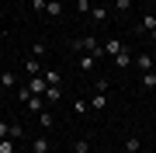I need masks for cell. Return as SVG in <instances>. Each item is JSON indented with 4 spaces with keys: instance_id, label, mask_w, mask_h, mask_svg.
<instances>
[{
    "instance_id": "603a6c76",
    "label": "cell",
    "mask_w": 156,
    "mask_h": 153,
    "mask_svg": "<svg viewBox=\"0 0 156 153\" xmlns=\"http://www.w3.org/2000/svg\"><path fill=\"white\" fill-rule=\"evenodd\" d=\"M108 87H111V80H108V77H97V91L108 94Z\"/></svg>"
},
{
    "instance_id": "4fadbf2b",
    "label": "cell",
    "mask_w": 156,
    "mask_h": 153,
    "mask_svg": "<svg viewBox=\"0 0 156 153\" xmlns=\"http://www.w3.org/2000/svg\"><path fill=\"white\" fill-rule=\"evenodd\" d=\"M59 97H62V91H59L56 84H49V87H45V101H59Z\"/></svg>"
},
{
    "instance_id": "9c48e42d",
    "label": "cell",
    "mask_w": 156,
    "mask_h": 153,
    "mask_svg": "<svg viewBox=\"0 0 156 153\" xmlns=\"http://www.w3.org/2000/svg\"><path fill=\"white\" fill-rule=\"evenodd\" d=\"M24 70H28L31 77H38V73H42V63L35 59V56H28V59H24Z\"/></svg>"
},
{
    "instance_id": "ba28073f",
    "label": "cell",
    "mask_w": 156,
    "mask_h": 153,
    "mask_svg": "<svg viewBox=\"0 0 156 153\" xmlns=\"http://www.w3.org/2000/svg\"><path fill=\"white\" fill-rule=\"evenodd\" d=\"M135 66H139L142 73H149V70H153V56H149V52H142V56L135 59Z\"/></svg>"
},
{
    "instance_id": "44dd1931",
    "label": "cell",
    "mask_w": 156,
    "mask_h": 153,
    "mask_svg": "<svg viewBox=\"0 0 156 153\" xmlns=\"http://www.w3.org/2000/svg\"><path fill=\"white\" fill-rule=\"evenodd\" d=\"M128 63H132V59H128V52H118V56H115V66H118V70H125Z\"/></svg>"
},
{
    "instance_id": "484cf974",
    "label": "cell",
    "mask_w": 156,
    "mask_h": 153,
    "mask_svg": "<svg viewBox=\"0 0 156 153\" xmlns=\"http://www.w3.org/2000/svg\"><path fill=\"white\" fill-rule=\"evenodd\" d=\"M87 108H90V101H73V111H76V115H83Z\"/></svg>"
},
{
    "instance_id": "4316f807",
    "label": "cell",
    "mask_w": 156,
    "mask_h": 153,
    "mask_svg": "<svg viewBox=\"0 0 156 153\" xmlns=\"http://www.w3.org/2000/svg\"><path fill=\"white\" fill-rule=\"evenodd\" d=\"M31 56H35V59L45 56V46H42V42H35V46H31Z\"/></svg>"
},
{
    "instance_id": "cb8c5ba5",
    "label": "cell",
    "mask_w": 156,
    "mask_h": 153,
    "mask_svg": "<svg viewBox=\"0 0 156 153\" xmlns=\"http://www.w3.org/2000/svg\"><path fill=\"white\" fill-rule=\"evenodd\" d=\"M76 11H80V14H90L94 7H90V0H76Z\"/></svg>"
},
{
    "instance_id": "f1b7e54d",
    "label": "cell",
    "mask_w": 156,
    "mask_h": 153,
    "mask_svg": "<svg viewBox=\"0 0 156 153\" xmlns=\"http://www.w3.org/2000/svg\"><path fill=\"white\" fill-rule=\"evenodd\" d=\"M0 94H4V84H0Z\"/></svg>"
},
{
    "instance_id": "7c38bea8",
    "label": "cell",
    "mask_w": 156,
    "mask_h": 153,
    "mask_svg": "<svg viewBox=\"0 0 156 153\" xmlns=\"http://www.w3.org/2000/svg\"><path fill=\"white\" fill-rule=\"evenodd\" d=\"M38 125H42V129H52V125H56V118H52V115L42 108V111H38Z\"/></svg>"
},
{
    "instance_id": "d4e9b609",
    "label": "cell",
    "mask_w": 156,
    "mask_h": 153,
    "mask_svg": "<svg viewBox=\"0 0 156 153\" xmlns=\"http://www.w3.org/2000/svg\"><path fill=\"white\" fill-rule=\"evenodd\" d=\"M0 153H14V139H0Z\"/></svg>"
},
{
    "instance_id": "7402d4cb",
    "label": "cell",
    "mask_w": 156,
    "mask_h": 153,
    "mask_svg": "<svg viewBox=\"0 0 156 153\" xmlns=\"http://www.w3.org/2000/svg\"><path fill=\"white\" fill-rule=\"evenodd\" d=\"M125 150H142V139L139 136H128L125 139Z\"/></svg>"
},
{
    "instance_id": "52a82bcc",
    "label": "cell",
    "mask_w": 156,
    "mask_h": 153,
    "mask_svg": "<svg viewBox=\"0 0 156 153\" xmlns=\"http://www.w3.org/2000/svg\"><path fill=\"white\" fill-rule=\"evenodd\" d=\"M31 153H49V139H45V136H35L31 139Z\"/></svg>"
},
{
    "instance_id": "ac0fdd59",
    "label": "cell",
    "mask_w": 156,
    "mask_h": 153,
    "mask_svg": "<svg viewBox=\"0 0 156 153\" xmlns=\"http://www.w3.org/2000/svg\"><path fill=\"white\" fill-rule=\"evenodd\" d=\"M115 11L118 14H128V11H132V0H115Z\"/></svg>"
},
{
    "instance_id": "9a60e30c",
    "label": "cell",
    "mask_w": 156,
    "mask_h": 153,
    "mask_svg": "<svg viewBox=\"0 0 156 153\" xmlns=\"http://www.w3.org/2000/svg\"><path fill=\"white\" fill-rule=\"evenodd\" d=\"M142 87H146V91H156V73H153V70L142 73Z\"/></svg>"
},
{
    "instance_id": "2e32d148",
    "label": "cell",
    "mask_w": 156,
    "mask_h": 153,
    "mask_svg": "<svg viewBox=\"0 0 156 153\" xmlns=\"http://www.w3.org/2000/svg\"><path fill=\"white\" fill-rule=\"evenodd\" d=\"M45 80H49V84H56L59 87V80H62V73H59V70H45V73H42Z\"/></svg>"
},
{
    "instance_id": "5b68a950",
    "label": "cell",
    "mask_w": 156,
    "mask_h": 153,
    "mask_svg": "<svg viewBox=\"0 0 156 153\" xmlns=\"http://www.w3.org/2000/svg\"><path fill=\"white\" fill-rule=\"evenodd\" d=\"M118 52H125V46H122L118 38H108V42H104V56H111V59H115Z\"/></svg>"
},
{
    "instance_id": "e0dca14e",
    "label": "cell",
    "mask_w": 156,
    "mask_h": 153,
    "mask_svg": "<svg viewBox=\"0 0 156 153\" xmlns=\"http://www.w3.org/2000/svg\"><path fill=\"white\" fill-rule=\"evenodd\" d=\"M73 153H90V143L87 139H73Z\"/></svg>"
},
{
    "instance_id": "d6986e66",
    "label": "cell",
    "mask_w": 156,
    "mask_h": 153,
    "mask_svg": "<svg viewBox=\"0 0 156 153\" xmlns=\"http://www.w3.org/2000/svg\"><path fill=\"white\" fill-rule=\"evenodd\" d=\"M0 84H4V91H11V87H14V73L4 70V73H0Z\"/></svg>"
},
{
    "instance_id": "7a4b0ae2",
    "label": "cell",
    "mask_w": 156,
    "mask_h": 153,
    "mask_svg": "<svg viewBox=\"0 0 156 153\" xmlns=\"http://www.w3.org/2000/svg\"><path fill=\"white\" fill-rule=\"evenodd\" d=\"M73 49H80V52H90V56H104V46L94 38V35H87V38H73Z\"/></svg>"
},
{
    "instance_id": "3957f363",
    "label": "cell",
    "mask_w": 156,
    "mask_h": 153,
    "mask_svg": "<svg viewBox=\"0 0 156 153\" xmlns=\"http://www.w3.org/2000/svg\"><path fill=\"white\" fill-rule=\"evenodd\" d=\"M135 31H142V35H153L156 31V14H146L139 24H135Z\"/></svg>"
},
{
    "instance_id": "5bb4252c",
    "label": "cell",
    "mask_w": 156,
    "mask_h": 153,
    "mask_svg": "<svg viewBox=\"0 0 156 153\" xmlns=\"http://www.w3.org/2000/svg\"><path fill=\"white\" fill-rule=\"evenodd\" d=\"M104 104H108V94H101V91H97L94 97H90V108H97V111H101Z\"/></svg>"
},
{
    "instance_id": "8992f818",
    "label": "cell",
    "mask_w": 156,
    "mask_h": 153,
    "mask_svg": "<svg viewBox=\"0 0 156 153\" xmlns=\"http://www.w3.org/2000/svg\"><path fill=\"white\" fill-rule=\"evenodd\" d=\"M45 14L49 17H62V4L59 0H45Z\"/></svg>"
},
{
    "instance_id": "8fae6325",
    "label": "cell",
    "mask_w": 156,
    "mask_h": 153,
    "mask_svg": "<svg viewBox=\"0 0 156 153\" xmlns=\"http://www.w3.org/2000/svg\"><path fill=\"white\" fill-rule=\"evenodd\" d=\"M0 139H14V122H4V118H0Z\"/></svg>"
},
{
    "instance_id": "6da1fadb",
    "label": "cell",
    "mask_w": 156,
    "mask_h": 153,
    "mask_svg": "<svg viewBox=\"0 0 156 153\" xmlns=\"http://www.w3.org/2000/svg\"><path fill=\"white\" fill-rule=\"evenodd\" d=\"M17 101H21L24 108H28V111H35V115H38V111H42V104H45V97L31 94L28 87H17Z\"/></svg>"
},
{
    "instance_id": "ffe728a7",
    "label": "cell",
    "mask_w": 156,
    "mask_h": 153,
    "mask_svg": "<svg viewBox=\"0 0 156 153\" xmlns=\"http://www.w3.org/2000/svg\"><path fill=\"white\" fill-rule=\"evenodd\" d=\"M90 17H94V21H108V7H94Z\"/></svg>"
},
{
    "instance_id": "30bf717a",
    "label": "cell",
    "mask_w": 156,
    "mask_h": 153,
    "mask_svg": "<svg viewBox=\"0 0 156 153\" xmlns=\"http://www.w3.org/2000/svg\"><path fill=\"white\" fill-rule=\"evenodd\" d=\"M94 66H97V56H90V52H83V56H80V70H87V73H90Z\"/></svg>"
},
{
    "instance_id": "83f0119b",
    "label": "cell",
    "mask_w": 156,
    "mask_h": 153,
    "mask_svg": "<svg viewBox=\"0 0 156 153\" xmlns=\"http://www.w3.org/2000/svg\"><path fill=\"white\" fill-rule=\"evenodd\" d=\"M125 153H139V150H125Z\"/></svg>"
},
{
    "instance_id": "277c9868",
    "label": "cell",
    "mask_w": 156,
    "mask_h": 153,
    "mask_svg": "<svg viewBox=\"0 0 156 153\" xmlns=\"http://www.w3.org/2000/svg\"><path fill=\"white\" fill-rule=\"evenodd\" d=\"M45 87H49V80H45V77L38 73V77H31V84H28V91H31V94H38V97H42V94H45Z\"/></svg>"
}]
</instances>
